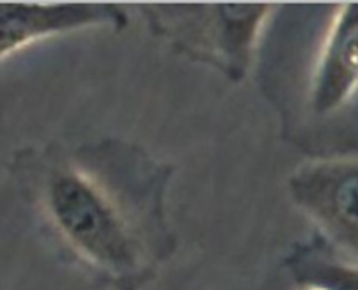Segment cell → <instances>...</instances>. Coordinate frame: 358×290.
I'll return each mask as SVG.
<instances>
[{"label":"cell","mask_w":358,"mask_h":290,"mask_svg":"<svg viewBox=\"0 0 358 290\" xmlns=\"http://www.w3.org/2000/svg\"><path fill=\"white\" fill-rule=\"evenodd\" d=\"M175 168L121 138L13 154L9 173L44 240L117 290H138L175 250L166 192Z\"/></svg>","instance_id":"obj_1"},{"label":"cell","mask_w":358,"mask_h":290,"mask_svg":"<svg viewBox=\"0 0 358 290\" xmlns=\"http://www.w3.org/2000/svg\"><path fill=\"white\" fill-rule=\"evenodd\" d=\"M150 31L180 55L241 80L271 3H143Z\"/></svg>","instance_id":"obj_2"},{"label":"cell","mask_w":358,"mask_h":290,"mask_svg":"<svg viewBox=\"0 0 358 290\" xmlns=\"http://www.w3.org/2000/svg\"><path fill=\"white\" fill-rule=\"evenodd\" d=\"M289 192L329 243L358 255V154L304 163L290 175Z\"/></svg>","instance_id":"obj_3"},{"label":"cell","mask_w":358,"mask_h":290,"mask_svg":"<svg viewBox=\"0 0 358 290\" xmlns=\"http://www.w3.org/2000/svg\"><path fill=\"white\" fill-rule=\"evenodd\" d=\"M358 93V2L338 3L310 68L306 107L329 119Z\"/></svg>","instance_id":"obj_4"},{"label":"cell","mask_w":358,"mask_h":290,"mask_svg":"<svg viewBox=\"0 0 358 290\" xmlns=\"http://www.w3.org/2000/svg\"><path fill=\"white\" fill-rule=\"evenodd\" d=\"M122 30L128 14L115 3L0 2V58L55 35L84 28Z\"/></svg>","instance_id":"obj_5"},{"label":"cell","mask_w":358,"mask_h":290,"mask_svg":"<svg viewBox=\"0 0 358 290\" xmlns=\"http://www.w3.org/2000/svg\"><path fill=\"white\" fill-rule=\"evenodd\" d=\"M285 266L304 289L358 290V264L341 261L324 236L296 245Z\"/></svg>","instance_id":"obj_6"},{"label":"cell","mask_w":358,"mask_h":290,"mask_svg":"<svg viewBox=\"0 0 358 290\" xmlns=\"http://www.w3.org/2000/svg\"><path fill=\"white\" fill-rule=\"evenodd\" d=\"M303 290H318V289H303Z\"/></svg>","instance_id":"obj_7"}]
</instances>
